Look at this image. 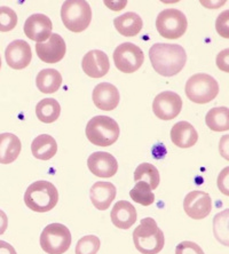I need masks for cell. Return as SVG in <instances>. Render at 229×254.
Returning <instances> with one entry per match:
<instances>
[{
  "instance_id": "cell-1",
  "label": "cell",
  "mask_w": 229,
  "mask_h": 254,
  "mask_svg": "<svg viewBox=\"0 0 229 254\" xmlns=\"http://www.w3.org/2000/svg\"><path fill=\"white\" fill-rule=\"evenodd\" d=\"M149 59L153 70L160 76L172 77L185 68L187 54L178 44H155L149 50Z\"/></svg>"
},
{
  "instance_id": "cell-2",
  "label": "cell",
  "mask_w": 229,
  "mask_h": 254,
  "mask_svg": "<svg viewBox=\"0 0 229 254\" xmlns=\"http://www.w3.org/2000/svg\"><path fill=\"white\" fill-rule=\"evenodd\" d=\"M133 242L140 253L157 254L163 250L165 238L155 220L145 218L133 231Z\"/></svg>"
},
{
  "instance_id": "cell-3",
  "label": "cell",
  "mask_w": 229,
  "mask_h": 254,
  "mask_svg": "<svg viewBox=\"0 0 229 254\" xmlns=\"http://www.w3.org/2000/svg\"><path fill=\"white\" fill-rule=\"evenodd\" d=\"M59 201V191L52 182L36 181L28 187L24 193V203L30 210L46 213L56 206Z\"/></svg>"
},
{
  "instance_id": "cell-4",
  "label": "cell",
  "mask_w": 229,
  "mask_h": 254,
  "mask_svg": "<svg viewBox=\"0 0 229 254\" xmlns=\"http://www.w3.org/2000/svg\"><path fill=\"white\" fill-rule=\"evenodd\" d=\"M85 133L92 144L110 147L118 140L121 129L115 119L107 116H96L87 123Z\"/></svg>"
},
{
  "instance_id": "cell-5",
  "label": "cell",
  "mask_w": 229,
  "mask_h": 254,
  "mask_svg": "<svg viewBox=\"0 0 229 254\" xmlns=\"http://www.w3.org/2000/svg\"><path fill=\"white\" fill-rule=\"evenodd\" d=\"M61 18L71 32L85 31L92 21L91 6L85 0H68L62 5Z\"/></svg>"
},
{
  "instance_id": "cell-6",
  "label": "cell",
  "mask_w": 229,
  "mask_h": 254,
  "mask_svg": "<svg viewBox=\"0 0 229 254\" xmlns=\"http://www.w3.org/2000/svg\"><path fill=\"white\" fill-rule=\"evenodd\" d=\"M185 92L191 102L205 104L216 99L219 93V84L210 74L196 73L186 83Z\"/></svg>"
},
{
  "instance_id": "cell-7",
  "label": "cell",
  "mask_w": 229,
  "mask_h": 254,
  "mask_svg": "<svg viewBox=\"0 0 229 254\" xmlns=\"http://www.w3.org/2000/svg\"><path fill=\"white\" fill-rule=\"evenodd\" d=\"M69 228L61 223H51L44 228L40 235V246L47 254H63L71 245Z\"/></svg>"
},
{
  "instance_id": "cell-8",
  "label": "cell",
  "mask_w": 229,
  "mask_h": 254,
  "mask_svg": "<svg viewBox=\"0 0 229 254\" xmlns=\"http://www.w3.org/2000/svg\"><path fill=\"white\" fill-rule=\"evenodd\" d=\"M157 31L163 38L179 39L188 28V21L181 10L167 8L160 12L156 20Z\"/></svg>"
},
{
  "instance_id": "cell-9",
  "label": "cell",
  "mask_w": 229,
  "mask_h": 254,
  "mask_svg": "<svg viewBox=\"0 0 229 254\" xmlns=\"http://www.w3.org/2000/svg\"><path fill=\"white\" fill-rule=\"evenodd\" d=\"M116 68L124 73H133L141 68L145 62L142 50L132 43L121 44L114 52Z\"/></svg>"
},
{
  "instance_id": "cell-10",
  "label": "cell",
  "mask_w": 229,
  "mask_h": 254,
  "mask_svg": "<svg viewBox=\"0 0 229 254\" xmlns=\"http://www.w3.org/2000/svg\"><path fill=\"white\" fill-rule=\"evenodd\" d=\"M182 109V99L174 92L159 93L153 102V111L162 121H172L178 117Z\"/></svg>"
},
{
  "instance_id": "cell-11",
  "label": "cell",
  "mask_w": 229,
  "mask_h": 254,
  "mask_svg": "<svg viewBox=\"0 0 229 254\" xmlns=\"http://www.w3.org/2000/svg\"><path fill=\"white\" fill-rule=\"evenodd\" d=\"M183 210L194 220L205 219L212 210V199L208 192L201 190L190 191L183 200Z\"/></svg>"
},
{
  "instance_id": "cell-12",
  "label": "cell",
  "mask_w": 229,
  "mask_h": 254,
  "mask_svg": "<svg viewBox=\"0 0 229 254\" xmlns=\"http://www.w3.org/2000/svg\"><path fill=\"white\" fill-rule=\"evenodd\" d=\"M67 45L65 39L58 33H52L46 43H37L36 53L41 61L54 64L65 58Z\"/></svg>"
},
{
  "instance_id": "cell-13",
  "label": "cell",
  "mask_w": 229,
  "mask_h": 254,
  "mask_svg": "<svg viewBox=\"0 0 229 254\" xmlns=\"http://www.w3.org/2000/svg\"><path fill=\"white\" fill-rule=\"evenodd\" d=\"M51 18L44 14H33L24 23V33L29 39L36 43H45L52 35Z\"/></svg>"
},
{
  "instance_id": "cell-14",
  "label": "cell",
  "mask_w": 229,
  "mask_h": 254,
  "mask_svg": "<svg viewBox=\"0 0 229 254\" xmlns=\"http://www.w3.org/2000/svg\"><path fill=\"white\" fill-rule=\"evenodd\" d=\"M87 166L92 174L99 178H112L118 171V163L109 152L96 151L88 157Z\"/></svg>"
},
{
  "instance_id": "cell-15",
  "label": "cell",
  "mask_w": 229,
  "mask_h": 254,
  "mask_svg": "<svg viewBox=\"0 0 229 254\" xmlns=\"http://www.w3.org/2000/svg\"><path fill=\"white\" fill-rule=\"evenodd\" d=\"M6 62L14 70H22L31 63L32 52L30 45L24 40H14L6 48Z\"/></svg>"
},
{
  "instance_id": "cell-16",
  "label": "cell",
  "mask_w": 229,
  "mask_h": 254,
  "mask_svg": "<svg viewBox=\"0 0 229 254\" xmlns=\"http://www.w3.org/2000/svg\"><path fill=\"white\" fill-rule=\"evenodd\" d=\"M81 68L84 72L91 78H102L110 69L108 55L102 51L93 50L87 52L82 58Z\"/></svg>"
},
{
  "instance_id": "cell-17",
  "label": "cell",
  "mask_w": 229,
  "mask_h": 254,
  "mask_svg": "<svg viewBox=\"0 0 229 254\" xmlns=\"http://www.w3.org/2000/svg\"><path fill=\"white\" fill-rule=\"evenodd\" d=\"M92 98L97 109L111 111L118 107L121 95L115 85L110 83H101L95 86Z\"/></svg>"
},
{
  "instance_id": "cell-18",
  "label": "cell",
  "mask_w": 229,
  "mask_h": 254,
  "mask_svg": "<svg viewBox=\"0 0 229 254\" xmlns=\"http://www.w3.org/2000/svg\"><path fill=\"white\" fill-rule=\"evenodd\" d=\"M116 193L117 190L111 182L99 181L92 186L89 190V198L96 210L106 211L114 201Z\"/></svg>"
},
{
  "instance_id": "cell-19",
  "label": "cell",
  "mask_w": 229,
  "mask_h": 254,
  "mask_svg": "<svg viewBox=\"0 0 229 254\" xmlns=\"http://www.w3.org/2000/svg\"><path fill=\"white\" fill-rule=\"evenodd\" d=\"M110 218L112 223L119 229H130L137 221L138 213L130 201L119 200L112 208Z\"/></svg>"
},
{
  "instance_id": "cell-20",
  "label": "cell",
  "mask_w": 229,
  "mask_h": 254,
  "mask_svg": "<svg viewBox=\"0 0 229 254\" xmlns=\"http://www.w3.org/2000/svg\"><path fill=\"white\" fill-rule=\"evenodd\" d=\"M171 140L176 147L187 149L196 144L197 130L188 122H179L171 129Z\"/></svg>"
},
{
  "instance_id": "cell-21",
  "label": "cell",
  "mask_w": 229,
  "mask_h": 254,
  "mask_svg": "<svg viewBox=\"0 0 229 254\" xmlns=\"http://www.w3.org/2000/svg\"><path fill=\"white\" fill-rule=\"evenodd\" d=\"M22 143L18 137L12 133L0 134V164L7 165L17 159L21 154Z\"/></svg>"
},
{
  "instance_id": "cell-22",
  "label": "cell",
  "mask_w": 229,
  "mask_h": 254,
  "mask_svg": "<svg viewBox=\"0 0 229 254\" xmlns=\"http://www.w3.org/2000/svg\"><path fill=\"white\" fill-rule=\"evenodd\" d=\"M114 25L122 36L135 37L141 32L144 28V22L137 13L129 12L116 17L114 20Z\"/></svg>"
},
{
  "instance_id": "cell-23",
  "label": "cell",
  "mask_w": 229,
  "mask_h": 254,
  "mask_svg": "<svg viewBox=\"0 0 229 254\" xmlns=\"http://www.w3.org/2000/svg\"><path fill=\"white\" fill-rule=\"evenodd\" d=\"M31 152L37 159L50 160L58 152V143L53 136L41 134L32 141Z\"/></svg>"
},
{
  "instance_id": "cell-24",
  "label": "cell",
  "mask_w": 229,
  "mask_h": 254,
  "mask_svg": "<svg viewBox=\"0 0 229 254\" xmlns=\"http://www.w3.org/2000/svg\"><path fill=\"white\" fill-rule=\"evenodd\" d=\"M36 85L44 94H52L61 87L62 76L55 69H44L37 74Z\"/></svg>"
},
{
  "instance_id": "cell-25",
  "label": "cell",
  "mask_w": 229,
  "mask_h": 254,
  "mask_svg": "<svg viewBox=\"0 0 229 254\" xmlns=\"http://www.w3.org/2000/svg\"><path fill=\"white\" fill-rule=\"evenodd\" d=\"M61 107L55 99H43L36 107V116L40 122L51 124L59 119Z\"/></svg>"
},
{
  "instance_id": "cell-26",
  "label": "cell",
  "mask_w": 229,
  "mask_h": 254,
  "mask_svg": "<svg viewBox=\"0 0 229 254\" xmlns=\"http://www.w3.org/2000/svg\"><path fill=\"white\" fill-rule=\"evenodd\" d=\"M206 126L213 132H225L229 129V110L227 107L213 108L206 114Z\"/></svg>"
},
{
  "instance_id": "cell-27",
  "label": "cell",
  "mask_w": 229,
  "mask_h": 254,
  "mask_svg": "<svg viewBox=\"0 0 229 254\" xmlns=\"http://www.w3.org/2000/svg\"><path fill=\"white\" fill-rule=\"evenodd\" d=\"M134 180L135 182L144 181L150 186L152 190H155L158 187L160 181L159 172L153 164H140L134 172Z\"/></svg>"
},
{
  "instance_id": "cell-28",
  "label": "cell",
  "mask_w": 229,
  "mask_h": 254,
  "mask_svg": "<svg viewBox=\"0 0 229 254\" xmlns=\"http://www.w3.org/2000/svg\"><path fill=\"white\" fill-rule=\"evenodd\" d=\"M130 197L135 203L140 204L142 206H150L155 201V195H153L152 188L144 181L137 182L134 188L130 191Z\"/></svg>"
},
{
  "instance_id": "cell-29",
  "label": "cell",
  "mask_w": 229,
  "mask_h": 254,
  "mask_svg": "<svg viewBox=\"0 0 229 254\" xmlns=\"http://www.w3.org/2000/svg\"><path fill=\"white\" fill-rule=\"evenodd\" d=\"M213 230L216 237L223 244L228 245V210L218 214L213 220Z\"/></svg>"
},
{
  "instance_id": "cell-30",
  "label": "cell",
  "mask_w": 229,
  "mask_h": 254,
  "mask_svg": "<svg viewBox=\"0 0 229 254\" xmlns=\"http://www.w3.org/2000/svg\"><path fill=\"white\" fill-rule=\"evenodd\" d=\"M100 246L101 242L99 237L94 236V235H88V236L81 237L77 242L75 252L76 254H96L99 252Z\"/></svg>"
},
{
  "instance_id": "cell-31",
  "label": "cell",
  "mask_w": 229,
  "mask_h": 254,
  "mask_svg": "<svg viewBox=\"0 0 229 254\" xmlns=\"http://www.w3.org/2000/svg\"><path fill=\"white\" fill-rule=\"evenodd\" d=\"M17 25V15L9 7H0V32H8Z\"/></svg>"
},
{
  "instance_id": "cell-32",
  "label": "cell",
  "mask_w": 229,
  "mask_h": 254,
  "mask_svg": "<svg viewBox=\"0 0 229 254\" xmlns=\"http://www.w3.org/2000/svg\"><path fill=\"white\" fill-rule=\"evenodd\" d=\"M175 254H204V251L196 243L185 241L176 245Z\"/></svg>"
},
{
  "instance_id": "cell-33",
  "label": "cell",
  "mask_w": 229,
  "mask_h": 254,
  "mask_svg": "<svg viewBox=\"0 0 229 254\" xmlns=\"http://www.w3.org/2000/svg\"><path fill=\"white\" fill-rule=\"evenodd\" d=\"M216 28L218 33L224 38H228V10L221 13L216 22Z\"/></svg>"
},
{
  "instance_id": "cell-34",
  "label": "cell",
  "mask_w": 229,
  "mask_h": 254,
  "mask_svg": "<svg viewBox=\"0 0 229 254\" xmlns=\"http://www.w3.org/2000/svg\"><path fill=\"white\" fill-rule=\"evenodd\" d=\"M228 171L229 169L226 167L223 172H221L219 179H218V186H219V188L221 190V192L225 193V195L228 196L229 192H228Z\"/></svg>"
},
{
  "instance_id": "cell-35",
  "label": "cell",
  "mask_w": 229,
  "mask_h": 254,
  "mask_svg": "<svg viewBox=\"0 0 229 254\" xmlns=\"http://www.w3.org/2000/svg\"><path fill=\"white\" fill-rule=\"evenodd\" d=\"M228 50L223 51L217 58L218 66L223 71H225V72H228Z\"/></svg>"
},
{
  "instance_id": "cell-36",
  "label": "cell",
  "mask_w": 229,
  "mask_h": 254,
  "mask_svg": "<svg viewBox=\"0 0 229 254\" xmlns=\"http://www.w3.org/2000/svg\"><path fill=\"white\" fill-rule=\"evenodd\" d=\"M0 254H16V251L8 243L0 241Z\"/></svg>"
},
{
  "instance_id": "cell-37",
  "label": "cell",
  "mask_w": 229,
  "mask_h": 254,
  "mask_svg": "<svg viewBox=\"0 0 229 254\" xmlns=\"http://www.w3.org/2000/svg\"><path fill=\"white\" fill-rule=\"evenodd\" d=\"M8 227V218H7L6 213L0 210V235H2L7 230Z\"/></svg>"
},
{
  "instance_id": "cell-38",
  "label": "cell",
  "mask_w": 229,
  "mask_h": 254,
  "mask_svg": "<svg viewBox=\"0 0 229 254\" xmlns=\"http://www.w3.org/2000/svg\"><path fill=\"white\" fill-rule=\"evenodd\" d=\"M0 69H1V57H0Z\"/></svg>"
}]
</instances>
